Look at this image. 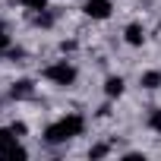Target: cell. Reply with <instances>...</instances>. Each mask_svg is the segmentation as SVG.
I'll use <instances>...</instances> for the list:
<instances>
[{
    "mask_svg": "<svg viewBox=\"0 0 161 161\" xmlns=\"http://www.w3.org/2000/svg\"><path fill=\"white\" fill-rule=\"evenodd\" d=\"M32 92H35L32 79H19V82H13V89H10L13 98H32Z\"/></svg>",
    "mask_w": 161,
    "mask_h": 161,
    "instance_id": "5b68a950",
    "label": "cell"
},
{
    "mask_svg": "<svg viewBox=\"0 0 161 161\" xmlns=\"http://www.w3.org/2000/svg\"><path fill=\"white\" fill-rule=\"evenodd\" d=\"M158 86H161V73H158V69L142 73V89H158Z\"/></svg>",
    "mask_w": 161,
    "mask_h": 161,
    "instance_id": "ba28073f",
    "label": "cell"
},
{
    "mask_svg": "<svg viewBox=\"0 0 161 161\" xmlns=\"http://www.w3.org/2000/svg\"><path fill=\"white\" fill-rule=\"evenodd\" d=\"M3 51H10V35L0 29V54H3Z\"/></svg>",
    "mask_w": 161,
    "mask_h": 161,
    "instance_id": "8fae6325",
    "label": "cell"
},
{
    "mask_svg": "<svg viewBox=\"0 0 161 161\" xmlns=\"http://www.w3.org/2000/svg\"><path fill=\"white\" fill-rule=\"evenodd\" d=\"M148 126H152L155 133H161V108H155V111L148 114Z\"/></svg>",
    "mask_w": 161,
    "mask_h": 161,
    "instance_id": "9c48e42d",
    "label": "cell"
},
{
    "mask_svg": "<svg viewBox=\"0 0 161 161\" xmlns=\"http://www.w3.org/2000/svg\"><path fill=\"white\" fill-rule=\"evenodd\" d=\"M89 155H92V158H104V155H108V145H95Z\"/></svg>",
    "mask_w": 161,
    "mask_h": 161,
    "instance_id": "7c38bea8",
    "label": "cell"
},
{
    "mask_svg": "<svg viewBox=\"0 0 161 161\" xmlns=\"http://www.w3.org/2000/svg\"><path fill=\"white\" fill-rule=\"evenodd\" d=\"M44 79L54 82V86H73L76 82V66L66 63V60H57V63L44 66Z\"/></svg>",
    "mask_w": 161,
    "mask_h": 161,
    "instance_id": "7a4b0ae2",
    "label": "cell"
},
{
    "mask_svg": "<svg viewBox=\"0 0 161 161\" xmlns=\"http://www.w3.org/2000/svg\"><path fill=\"white\" fill-rule=\"evenodd\" d=\"M104 95H108V98H120V95H123V79H120V76H108Z\"/></svg>",
    "mask_w": 161,
    "mask_h": 161,
    "instance_id": "8992f818",
    "label": "cell"
},
{
    "mask_svg": "<svg viewBox=\"0 0 161 161\" xmlns=\"http://www.w3.org/2000/svg\"><path fill=\"white\" fill-rule=\"evenodd\" d=\"M29 152L19 145V136L13 133V126H7V130H0V158H10V161H16V158H25Z\"/></svg>",
    "mask_w": 161,
    "mask_h": 161,
    "instance_id": "3957f363",
    "label": "cell"
},
{
    "mask_svg": "<svg viewBox=\"0 0 161 161\" xmlns=\"http://www.w3.org/2000/svg\"><path fill=\"white\" fill-rule=\"evenodd\" d=\"M22 7H25V10H35V13H38V10H47V0H22Z\"/></svg>",
    "mask_w": 161,
    "mask_h": 161,
    "instance_id": "30bf717a",
    "label": "cell"
},
{
    "mask_svg": "<svg viewBox=\"0 0 161 161\" xmlns=\"http://www.w3.org/2000/svg\"><path fill=\"white\" fill-rule=\"evenodd\" d=\"M13 133L16 136H25V123H13Z\"/></svg>",
    "mask_w": 161,
    "mask_h": 161,
    "instance_id": "4fadbf2b",
    "label": "cell"
},
{
    "mask_svg": "<svg viewBox=\"0 0 161 161\" xmlns=\"http://www.w3.org/2000/svg\"><path fill=\"white\" fill-rule=\"evenodd\" d=\"M86 16H92V19H108L111 16V0H86Z\"/></svg>",
    "mask_w": 161,
    "mask_h": 161,
    "instance_id": "277c9868",
    "label": "cell"
},
{
    "mask_svg": "<svg viewBox=\"0 0 161 161\" xmlns=\"http://www.w3.org/2000/svg\"><path fill=\"white\" fill-rule=\"evenodd\" d=\"M145 41V32H142V25L139 22H133V25H126V44H133V47H139Z\"/></svg>",
    "mask_w": 161,
    "mask_h": 161,
    "instance_id": "52a82bcc",
    "label": "cell"
},
{
    "mask_svg": "<svg viewBox=\"0 0 161 161\" xmlns=\"http://www.w3.org/2000/svg\"><path fill=\"white\" fill-rule=\"evenodd\" d=\"M82 130H86V120L82 117H79V114H66V117H60L57 123H51L44 130V142L60 145V142H69L73 136H82Z\"/></svg>",
    "mask_w": 161,
    "mask_h": 161,
    "instance_id": "6da1fadb",
    "label": "cell"
}]
</instances>
